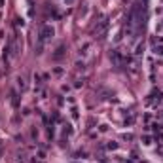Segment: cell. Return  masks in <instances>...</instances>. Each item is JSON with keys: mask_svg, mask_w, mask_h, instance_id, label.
<instances>
[{"mask_svg": "<svg viewBox=\"0 0 163 163\" xmlns=\"http://www.w3.org/2000/svg\"><path fill=\"white\" fill-rule=\"evenodd\" d=\"M53 27L51 25H46V27H42V31H40V40L44 42V40H50L51 36H53Z\"/></svg>", "mask_w": 163, "mask_h": 163, "instance_id": "obj_1", "label": "cell"}, {"mask_svg": "<svg viewBox=\"0 0 163 163\" xmlns=\"http://www.w3.org/2000/svg\"><path fill=\"white\" fill-rule=\"evenodd\" d=\"M152 53H154V55H159V57H161V55H163V44H159V46H156V44H154V48H152Z\"/></svg>", "mask_w": 163, "mask_h": 163, "instance_id": "obj_2", "label": "cell"}, {"mask_svg": "<svg viewBox=\"0 0 163 163\" xmlns=\"http://www.w3.org/2000/svg\"><path fill=\"white\" fill-rule=\"evenodd\" d=\"M17 86L21 87V89H25V87H27V84H25V80H23V78H19V80H17Z\"/></svg>", "mask_w": 163, "mask_h": 163, "instance_id": "obj_3", "label": "cell"}, {"mask_svg": "<svg viewBox=\"0 0 163 163\" xmlns=\"http://www.w3.org/2000/svg\"><path fill=\"white\" fill-rule=\"evenodd\" d=\"M53 74L55 76H61L63 74V68H53Z\"/></svg>", "mask_w": 163, "mask_h": 163, "instance_id": "obj_4", "label": "cell"}, {"mask_svg": "<svg viewBox=\"0 0 163 163\" xmlns=\"http://www.w3.org/2000/svg\"><path fill=\"white\" fill-rule=\"evenodd\" d=\"M142 142H144V144H152V137H144Z\"/></svg>", "mask_w": 163, "mask_h": 163, "instance_id": "obj_5", "label": "cell"}, {"mask_svg": "<svg viewBox=\"0 0 163 163\" xmlns=\"http://www.w3.org/2000/svg\"><path fill=\"white\" fill-rule=\"evenodd\" d=\"M116 148H118V142H110L108 144V150H116Z\"/></svg>", "mask_w": 163, "mask_h": 163, "instance_id": "obj_6", "label": "cell"}, {"mask_svg": "<svg viewBox=\"0 0 163 163\" xmlns=\"http://www.w3.org/2000/svg\"><path fill=\"white\" fill-rule=\"evenodd\" d=\"M158 31H159V32H163V21H161V23H159V25H158Z\"/></svg>", "mask_w": 163, "mask_h": 163, "instance_id": "obj_7", "label": "cell"}, {"mask_svg": "<svg viewBox=\"0 0 163 163\" xmlns=\"http://www.w3.org/2000/svg\"><path fill=\"white\" fill-rule=\"evenodd\" d=\"M161 118H163V112H161Z\"/></svg>", "mask_w": 163, "mask_h": 163, "instance_id": "obj_8", "label": "cell"}]
</instances>
